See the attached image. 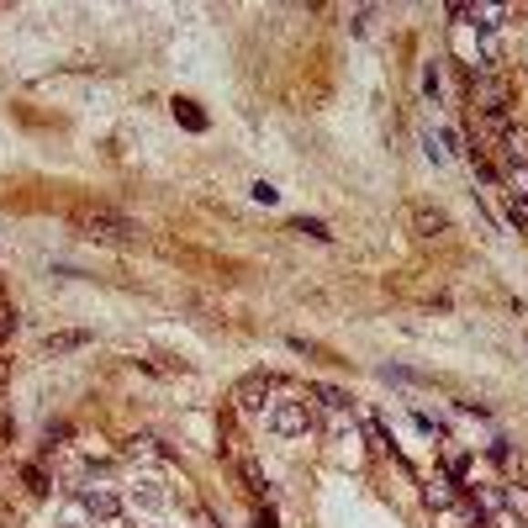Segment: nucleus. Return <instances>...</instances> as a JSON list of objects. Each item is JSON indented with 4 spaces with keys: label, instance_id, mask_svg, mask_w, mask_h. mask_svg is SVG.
<instances>
[{
    "label": "nucleus",
    "instance_id": "412c9836",
    "mask_svg": "<svg viewBox=\"0 0 528 528\" xmlns=\"http://www.w3.org/2000/svg\"><path fill=\"white\" fill-rule=\"evenodd\" d=\"M518 528H528V523H518Z\"/></svg>",
    "mask_w": 528,
    "mask_h": 528
},
{
    "label": "nucleus",
    "instance_id": "aec40b11",
    "mask_svg": "<svg viewBox=\"0 0 528 528\" xmlns=\"http://www.w3.org/2000/svg\"><path fill=\"white\" fill-rule=\"evenodd\" d=\"M259 528H275V518H270V512H259Z\"/></svg>",
    "mask_w": 528,
    "mask_h": 528
},
{
    "label": "nucleus",
    "instance_id": "ddd939ff",
    "mask_svg": "<svg viewBox=\"0 0 528 528\" xmlns=\"http://www.w3.org/2000/svg\"><path fill=\"white\" fill-rule=\"evenodd\" d=\"M312 397H317V402H323L327 412H344V407H349V397H344L338 386H312Z\"/></svg>",
    "mask_w": 528,
    "mask_h": 528
},
{
    "label": "nucleus",
    "instance_id": "4468645a",
    "mask_svg": "<svg viewBox=\"0 0 528 528\" xmlns=\"http://www.w3.org/2000/svg\"><path fill=\"white\" fill-rule=\"evenodd\" d=\"M481 127H486L492 138H502L507 127H512V111H481Z\"/></svg>",
    "mask_w": 528,
    "mask_h": 528
},
{
    "label": "nucleus",
    "instance_id": "9d476101",
    "mask_svg": "<svg viewBox=\"0 0 528 528\" xmlns=\"http://www.w3.org/2000/svg\"><path fill=\"white\" fill-rule=\"evenodd\" d=\"M85 344H90V333H53L43 349H48V354H69V349H85Z\"/></svg>",
    "mask_w": 528,
    "mask_h": 528
},
{
    "label": "nucleus",
    "instance_id": "20e7f679",
    "mask_svg": "<svg viewBox=\"0 0 528 528\" xmlns=\"http://www.w3.org/2000/svg\"><path fill=\"white\" fill-rule=\"evenodd\" d=\"M270 391H275V376H270V370H254V376L238 386V407H243V412H264V397H270Z\"/></svg>",
    "mask_w": 528,
    "mask_h": 528
},
{
    "label": "nucleus",
    "instance_id": "7ed1b4c3",
    "mask_svg": "<svg viewBox=\"0 0 528 528\" xmlns=\"http://www.w3.org/2000/svg\"><path fill=\"white\" fill-rule=\"evenodd\" d=\"M270 428L280 439H302V433H312V412H306V402H275L270 407Z\"/></svg>",
    "mask_w": 528,
    "mask_h": 528
},
{
    "label": "nucleus",
    "instance_id": "f3484780",
    "mask_svg": "<svg viewBox=\"0 0 528 528\" xmlns=\"http://www.w3.org/2000/svg\"><path fill=\"white\" fill-rule=\"evenodd\" d=\"M243 481H249L254 492H264V471H259V465H254V460H243Z\"/></svg>",
    "mask_w": 528,
    "mask_h": 528
},
{
    "label": "nucleus",
    "instance_id": "6ab92c4d",
    "mask_svg": "<svg viewBox=\"0 0 528 528\" xmlns=\"http://www.w3.org/2000/svg\"><path fill=\"white\" fill-rule=\"evenodd\" d=\"M26 481H32V492H48V476H43L37 465H26Z\"/></svg>",
    "mask_w": 528,
    "mask_h": 528
},
{
    "label": "nucleus",
    "instance_id": "f8f14e48",
    "mask_svg": "<svg viewBox=\"0 0 528 528\" xmlns=\"http://www.w3.org/2000/svg\"><path fill=\"white\" fill-rule=\"evenodd\" d=\"M507 223L528 227V191H507Z\"/></svg>",
    "mask_w": 528,
    "mask_h": 528
},
{
    "label": "nucleus",
    "instance_id": "f03ea898",
    "mask_svg": "<svg viewBox=\"0 0 528 528\" xmlns=\"http://www.w3.org/2000/svg\"><path fill=\"white\" fill-rule=\"evenodd\" d=\"M471 106L476 111H507L512 106V85L502 75H471Z\"/></svg>",
    "mask_w": 528,
    "mask_h": 528
},
{
    "label": "nucleus",
    "instance_id": "6e6552de",
    "mask_svg": "<svg viewBox=\"0 0 528 528\" xmlns=\"http://www.w3.org/2000/svg\"><path fill=\"white\" fill-rule=\"evenodd\" d=\"M412 227H418L423 238H439V233L450 227V217H444V212H428V206H418V212H412Z\"/></svg>",
    "mask_w": 528,
    "mask_h": 528
},
{
    "label": "nucleus",
    "instance_id": "9b49d317",
    "mask_svg": "<svg viewBox=\"0 0 528 528\" xmlns=\"http://www.w3.org/2000/svg\"><path fill=\"white\" fill-rule=\"evenodd\" d=\"M164 502H170V492L159 481H143V492H132V507H164Z\"/></svg>",
    "mask_w": 528,
    "mask_h": 528
},
{
    "label": "nucleus",
    "instance_id": "a211bd4d",
    "mask_svg": "<svg viewBox=\"0 0 528 528\" xmlns=\"http://www.w3.org/2000/svg\"><path fill=\"white\" fill-rule=\"evenodd\" d=\"M254 202H264V206H270V202H280V191L270 185V180H259V185H254Z\"/></svg>",
    "mask_w": 528,
    "mask_h": 528
},
{
    "label": "nucleus",
    "instance_id": "39448f33",
    "mask_svg": "<svg viewBox=\"0 0 528 528\" xmlns=\"http://www.w3.org/2000/svg\"><path fill=\"white\" fill-rule=\"evenodd\" d=\"M497 149H502V164L507 170H528V127H507L502 138H497Z\"/></svg>",
    "mask_w": 528,
    "mask_h": 528
},
{
    "label": "nucleus",
    "instance_id": "2eb2a0df",
    "mask_svg": "<svg viewBox=\"0 0 528 528\" xmlns=\"http://www.w3.org/2000/svg\"><path fill=\"white\" fill-rule=\"evenodd\" d=\"M291 233H306V238H317V243H327V238H333V233H327L317 217H296V223H291Z\"/></svg>",
    "mask_w": 528,
    "mask_h": 528
},
{
    "label": "nucleus",
    "instance_id": "dca6fc26",
    "mask_svg": "<svg viewBox=\"0 0 528 528\" xmlns=\"http://www.w3.org/2000/svg\"><path fill=\"white\" fill-rule=\"evenodd\" d=\"M476 507H486V512H502V486H476Z\"/></svg>",
    "mask_w": 528,
    "mask_h": 528
},
{
    "label": "nucleus",
    "instance_id": "f257e3e1",
    "mask_svg": "<svg viewBox=\"0 0 528 528\" xmlns=\"http://www.w3.org/2000/svg\"><path fill=\"white\" fill-rule=\"evenodd\" d=\"M79 227H85V238H96V243H132V238H138L132 217H122V212H106V206H96V212H79Z\"/></svg>",
    "mask_w": 528,
    "mask_h": 528
},
{
    "label": "nucleus",
    "instance_id": "1a4fd4ad",
    "mask_svg": "<svg viewBox=\"0 0 528 528\" xmlns=\"http://www.w3.org/2000/svg\"><path fill=\"white\" fill-rule=\"evenodd\" d=\"M175 122L185 127V132H206V117L196 111V101H175Z\"/></svg>",
    "mask_w": 528,
    "mask_h": 528
},
{
    "label": "nucleus",
    "instance_id": "423d86ee",
    "mask_svg": "<svg viewBox=\"0 0 528 528\" xmlns=\"http://www.w3.org/2000/svg\"><path fill=\"white\" fill-rule=\"evenodd\" d=\"M79 507H85L90 518H117V512H122V497L106 492V486H79Z\"/></svg>",
    "mask_w": 528,
    "mask_h": 528
},
{
    "label": "nucleus",
    "instance_id": "0eeeda50",
    "mask_svg": "<svg viewBox=\"0 0 528 528\" xmlns=\"http://www.w3.org/2000/svg\"><path fill=\"white\" fill-rule=\"evenodd\" d=\"M423 502H428V507H454V502H460V481H454L450 471L428 476V486H423Z\"/></svg>",
    "mask_w": 528,
    "mask_h": 528
}]
</instances>
